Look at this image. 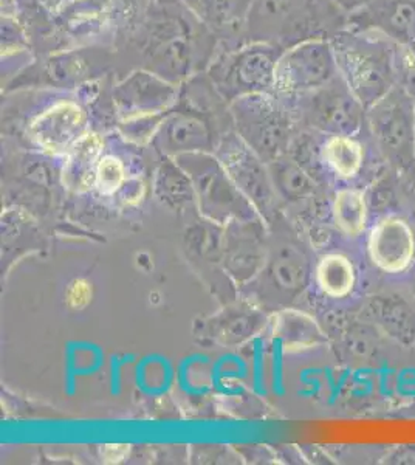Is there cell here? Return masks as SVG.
<instances>
[{
	"mask_svg": "<svg viewBox=\"0 0 415 465\" xmlns=\"http://www.w3.org/2000/svg\"><path fill=\"white\" fill-rule=\"evenodd\" d=\"M90 287L85 281H76L69 292V302L74 307H83L89 302Z\"/></svg>",
	"mask_w": 415,
	"mask_h": 465,
	"instance_id": "cell-18",
	"label": "cell"
},
{
	"mask_svg": "<svg viewBox=\"0 0 415 465\" xmlns=\"http://www.w3.org/2000/svg\"><path fill=\"white\" fill-rule=\"evenodd\" d=\"M338 72L363 107H371L395 87V56L380 39L351 36L333 48Z\"/></svg>",
	"mask_w": 415,
	"mask_h": 465,
	"instance_id": "cell-1",
	"label": "cell"
},
{
	"mask_svg": "<svg viewBox=\"0 0 415 465\" xmlns=\"http://www.w3.org/2000/svg\"><path fill=\"white\" fill-rule=\"evenodd\" d=\"M397 76L400 87L415 100V47H403V52L395 56V78Z\"/></svg>",
	"mask_w": 415,
	"mask_h": 465,
	"instance_id": "cell-16",
	"label": "cell"
},
{
	"mask_svg": "<svg viewBox=\"0 0 415 465\" xmlns=\"http://www.w3.org/2000/svg\"><path fill=\"white\" fill-rule=\"evenodd\" d=\"M324 160L342 179H353L363 168V146L349 135H335L324 144Z\"/></svg>",
	"mask_w": 415,
	"mask_h": 465,
	"instance_id": "cell-13",
	"label": "cell"
},
{
	"mask_svg": "<svg viewBox=\"0 0 415 465\" xmlns=\"http://www.w3.org/2000/svg\"><path fill=\"white\" fill-rule=\"evenodd\" d=\"M412 292H414V296H415V278H414V284H412Z\"/></svg>",
	"mask_w": 415,
	"mask_h": 465,
	"instance_id": "cell-20",
	"label": "cell"
},
{
	"mask_svg": "<svg viewBox=\"0 0 415 465\" xmlns=\"http://www.w3.org/2000/svg\"><path fill=\"white\" fill-rule=\"evenodd\" d=\"M337 74V58L331 44L307 39L279 56L274 87L282 92L321 89L335 80Z\"/></svg>",
	"mask_w": 415,
	"mask_h": 465,
	"instance_id": "cell-3",
	"label": "cell"
},
{
	"mask_svg": "<svg viewBox=\"0 0 415 465\" xmlns=\"http://www.w3.org/2000/svg\"><path fill=\"white\" fill-rule=\"evenodd\" d=\"M247 0H205L206 13L214 21L230 22Z\"/></svg>",
	"mask_w": 415,
	"mask_h": 465,
	"instance_id": "cell-17",
	"label": "cell"
},
{
	"mask_svg": "<svg viewBox=\"0 0 415 465\" xmlns=\"http://www.w3.org/2000/svg\"><path fill=\"white\" fill-rule=\"evenodd\" d=\"M126 180L124 168L120 160L115 157H104L101 159L98 173H96V188L100 190L101 194L112 196L116 191L122 190Z\"/></svg>",
	"mask_w": 415,
	"mask_h": 465,
	"instance_id": "cell-15",
	"label": "cell"
},
{
	"mask_svg": "<svg viewBox=\"0 0 415 465\" xmlns=\"http://www.w3.org/2000/svg\"><path fill=\"white\" fill-rule=\"evenodd\" d=\"M32 135L48 153H67L87 135L84 115L74 104H59L33 123Z\"/></svg>",
	"mask_w": 415,
	"mask_h": 465,
	"instance_id": "cell-6",
	"label": "cell"
},
{
	"mask_svg": "<svg viewBox=\"0 0 415 465\" xmlns=\"http://www.w3.org/2000/svg\"><path fill=\"white\" fill-rule=\"evenodd\" d=\"M316 281L326 295L344 298L355 289L357 272L344 254H326L316 267Z\"/></svg>",
	"mask_w": 415,
	"mask_h": 465,
	"instance_id": "cell-10",
	"label": "cell"
},
{
	"mask_svg": "<svg viewBox=\"0 0 415 465\" xmlns=\"http://www.w3.org/2000/svg\"><path fill=\"white\" fill-rule=\"evenodd\" d=\"M274 333L289 349H307L324 343V333L318 322L307 313L285 311L274 326Z\"/></svg>",
	"mask_w": 415,
	"mask_h": 465,
	"instance_id": "cell-11",
	"label": "cell"
},
{
	"mask_svg": "<svg viewBox=\"0 0 415 465\" xmlns=\"http://www.w3.org/2000/svg\"><path fill=\"white\" fill-rule=\"evenodd\" d=\"M103 142L98 135L81 138L67 153L64 164L63 182L65 188L74 193H85L96 186V173L100 166Z\"/></svg>",
	"mask_w": 415,
	"mask_h": 465,
	"instance_id": "cell-8",
	"label": "cell"
},
{
	"mask_svg": "<svg viewBox=\"0 0 415 465\" xmlns=\"http://www.w3.org/2000/svg\"><path fill=\"white\" fill-rule=\"evenodd\" d=\"M369 124L380 151L397 168L415 164V100L400 85L369 109Z\"/></svg>",
	"mask_w": 415,
	"mask_h": 465,
	"instance_id": "cell-2",
	"label": "cell"
},
{
	"mask_svg": "<svg viewBox=\"0 0 415 465\" xmlns=\"http://www.w3.org/2000/svg\"><path fill=\"white\" fill-rule=\"evenodd\" d=\"M105 450L111 451V455L104 453V458L107 462H115V460L118 462V460H122L127 453L126 445H107Z\"/></svg>",
	"mask_w": 415,
	"mask_h": 465,
	"instance_id": "cell-19",
	"label": "cell"
},
{
	"mask_svg": "<svg viewBox=\"0 0 415 465\" xmlns=\"http://www.w3.org/2000/svg\"><path fill=\"white\" fill-rule=\"evenodd\" d=\"M269 45H252L228 54L211 70L212 84L221 89L274 87V69L281 54Z\"/></svg>",
	"mask_w": 415,
	"mask_h": 465,
	"instance_id": "cell-4",
	"label": "cell"
},
{
	"mask_svg": "<svg viewBox=\"0 0 415 465\" xmlns=\"http://www.w3.org/2000/svg\"><path fill=\"white\" fill-rule=\"evenodd\" d=\"M368 203L361 191H338L333 201V217L346 236L357 238L361 234L368 225Z\"/></svg>",
	"mask_w": 415,
	"mask_h": 465,
	"instance_id": "cell-12",
	"label": "cell"
},
{
	"mask_svg": "<svg viewBox=\"0 0 415 465\" xmlns=\"http://www.w3.org/2000/svg\"><path fill=\"white\" fill-rule=\"evenodd\" d=\"M388 36L403 47H415V0H395L381 17Z\"/></svg>",
	"mask_w": 415,
	"mask_h": 465,
	"instance_id": "cell-14",
	"label": "cell"
},
{
	"mask_svg": "<svg viewBox=\"0 0 415 465\" xmlns=\"http://www.w3.org/2000/svg\"><path fill=\"white\" fill-rule=\"evenodd\" d=\"M368 250L377 269L399 275L414 262V232L401 217H384L369 232Z\"/></svg>",
	"mask_w": 415,
	"mask_h": 465,
	"instance_id": "cell-5",
	"label": "cell"
},
{
	"mask_svg": "<svg viewBox=\"0 0 415 465\" xmlns=\"http://www.w3.org/2000/svg\"><path fill=\"white\" fill-rule=\"evenodd\" d=\"M369 311L375 328L406 348L415 344V302L399 295H375Z\"/></svg>",
	"mask_w": 415,
	"mask_h": 465,
	"instance_id": "cell-7",
	"label": "cell"
},
{
	"mask_svg": "<svg viewBox=\"0 0 415 465\" xmlns=\"http://www.w3.org/2000/svg\"><path fill=\"white\" fill-rule=\"evenodd\" d=\"M311 0H252L250 4V24L262 28L263 32H278L289 22L304 19Z\"/></svg>",
	"mask_w": 415,
	"mask_h": 465,
	"instance_id": "cell-9",
	"label": "cell"
}]
</instances>
